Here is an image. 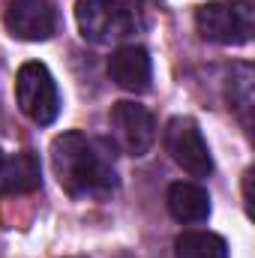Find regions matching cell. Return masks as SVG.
Returning a JSON list of instances; mask_svg holds the SVG:
<instances>
[{
    "instance_id": "2",
    "label": "cell",
    "mask_w": 255,
    "mask_h": 258,
    "mask_svg": "<svg viewBox=\"0 0 255 258\" xmlns=\"http://www.w3.org/2000/svg\"><path fill=\"white\" fill-rule=\"evenodd\" d=\"M195 27L207 42L246 45L255 33V12L249 0H210L198 6Z\"/></svg>"
},
{
    "instance_id": "5",
    "label": "cell",
    "mask_w": 255,
    "mask_h": 258,
    "mask_svg": "<svg viewBox=\"0 0 255 258\" xmlns=\"http://www.w3.org/2000/svg\"><path fill=\"white\" fill-rule=\"evenodd\" d=\"M165 150L192 177H207L213 171V156L192 117H171L165 123Z\"/></svg>"
},
{
    "instance_id": "1",
    "label": "cell",
    "mask_w": 255,
    "mask_h": 258,
    "mask_svg": "<svg viewBox=\"0 0 255 258\" xmlns=\"http://www.w3.org/2000/svg\"><path fill=\"white\" fill-rule=\"evenodd\" d=\"M51 165L72 198H102L117 186V171L105 144L81 132H63L54 138Z\"/></svg>"
},
{
    "instance_id": "10",
    "label": "cell",
    "mask_w": 255,
    "mask_h": 258,
    "mask_svg": "<svg viewBox=\"0 0 255 258\" xmlns=\"http://www.w3.org/2000/svg\"><path fill=\"white\" fill-rule=\"evenodd\" d=\"M39 183H42L39 159L30 150H21L12 159L0 162V192L3 195L33 192V189H39Z\"/></svg>"
},
{
    "instance_id": "11",
    "label": "cell",
    "mask_w": 255,
    "mask_h": 258,
    "mask_svg": "<svg viewBox=\"0 0 255 258\" xmlns=\"http://www.w3.org/2000/svg\"><path fill=\"white\" fill-rule=\"evenodd\" d=\"M174 255L177 258H228L225 237L213 231H183L174 240Z\"/></svg>"
},
{
    "instance_id": "12",
    "label": "cell",
    "mask_w": 255,
    "mask_h": 258,
    "mask_svg": "<svg viewBox=\"0 0 255 258\" xmlns=\"http://www.w3.org/2000/svg\"><path fill=\"white\" fill-rule=\"evenodd\" d=\"M228 99H231V108L249 120V108H252V69L246 63H240L231 75V87H228Z\"/></svg>"
},
{
    "instance_id": "9",
    "label": "cell",
    "mask_w": 255,
    "mask_h": 258,
    "mask_svg": "<svg viewBox=\"0 0 255 258\" xmlns=\"http://www.w3.org/2000/svg\"><path fill=\"white\" fill-rule=\"evenodd\" d=\"M168 213L177 219V222H207L210 219V195L204 186L189 183V180H180V183H171L168 186Z\"/></svg>"
},
{
    "instance_id": "13",
    "label": "cell",
    "mask_w": 255,
    "mask_h": 258,
    "mask_svg": "<svg viewBox=\"0 0 255 258\" xmlns=\"http://www.w3.org/2000/svg\"><path fill=\"white\" fill-rule=\"evenodd\" d=\"M117 258H138V255H132V252H120Z\"/></svg>"
},
{
    "instance_id": "6",
    "label": "cell",
    "mask_w": 255,
    "mask_h": 258,
    "mask_svg": "<svg viewBox=\"0 0 255 258\" xmlns=\"http://www.w3.org/2000/svg\"><path fill=\"white\" fill-rule=\"evenodd\" d=\"M108 123H111V135H114L117 147L129 156H144L156 141V120L138 102H126V99L114 102Z\"/></svg>"
},
{
    "instance_id": "3",
    "label": "cell",
    "mask_w": 255,
    "mask_h": 258,
    "mask_svg": "<svg viewBox=\"0 0 255 258\" xmlns=\"http://www.w3.org/2000/svg\"><path fill=\"white\" fill-rule=\"evenodd\" d=\"M75 21L87 42L105 45L138 27V6L135 0H78Z\"/></svg>"
},
{
    "instance_id": "8",
    "label": "cell",
    "mask_w": 255,
    "mask_h": 258,
    "mask_svg": "<svg viewBox=\"0 0 255 258\" xmlns=\"http://www.w3.org/2000/svg\"><path fill=\"white\" fill-rule=\"evenodd\" d=\"M108 78L129 93H147L153 81V63L147 48L141 45H120L108 57Z\"/></svg>"
},
{
    "instance_id": "14",
    "label": "cell",
    "mask_w": 255,
    "mask_h": 258,
    "mask_svg": "<svg viewBox=\"0 0 255 258\" xmlns=\"http://www.w3.org/2000/svg\"><path fill=\"white\" fill-rule=\"evenodd\" d=\"M0 162H3V156H0Z\"/></svg>"
},
{
    "instance_id": "7",
    "label": "cell",
    "mask_w": 255,
    "mask_h": 258,
    "mask_svg": "<svg viewBox=\"0 0 255 258\" xmlns=\"http://www.w3.org/2000/svg\"><path fill=\"white\" fill-rule=\"evenodd\" d=\"M3 24L9 36L21 42H45L54 33V6L51 0H6Z\"/></svg>"
},
{
    "instance_id": "4",
    "label": "cell",
    "mask_w": 255,
    "mask_h": 258,
    "mask_svg": "<svg viewBox=\"0 0 255 258\" xmlns=\"http://www.w3.org/2000/svg\"><path fill=\"white\" fill-rule=\"evenodd\" d=\"M15 102L24 117H30L39 126H48L60 114V93L57 81L48 72V66L39 60H30L15 75Z\"/></svg>"
}]
</instances>
